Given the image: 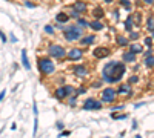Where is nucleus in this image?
I'll return each mask as SVG.
<instances>
[{
  "label": "nucleus",
  "mask_w": 154,
  "mask_h": 138,
  "mask_svg": "<svg viewBox=\"0 0 154 138\" xmlns=\"http://www.w3.org/2000/svg\"><path fill=\"white\" fill-rule=\"evenodd\" d=\"M37 129H39V120H37V115H34V127H32V135H37Z\"/></svg>",
  "instance_id": "35"
},
{
  "label": "nucleus",
  "mask_w": 154,
  "mask_h": 138,
  "mask_svg": "<svg viewBox=\"0 0 154 138\" xmlns=\"http://www.w3.org/2000/svg\"><path fill=\"white\" fill-rule=\"evenodd\" d=\"M105 138H111V137H105Z\"/></svg>",
  "instance_id": "52"
},
{
  "label": "nucleus",
  "mask_w": 154,
  "mask_h": 138,
  "mask_svg": "<svg viewBox=\"0 0 154 138\" xmlns=\"http://www.w3.org/2000/svg\"><path fill=\"white\" fill-rule=\"evenodd\" d=\"M137 126H139V123L134 120V121H133V130H136V129H137Z\"/></svg>",
  "instance_id": "45"
},
{
  "label": "nucleus",
  "mask_w": 154,
  "mask_h": 138,
  "mask_svg": "<svg viewBox=\"0 0 154 138\" xmlns=\"http://www.w3.org/2000/svg\"><path fill=\"white\" fill-rule=\"evenodd\" d=\"M117 91H116V87H112V86H108V87H105L102 89V92H100V101L103 103V105H111V103H114L117 100Z\"/></svg>",
  "instance_id": "5"
},
{
  "label": "nucleus",
  "mask_w": 154,
  "mask_h": 138,
  "mask_svg": "<svg viewBox=\"0 0 154 138\" xmlns=\"http://www.w3.org/2000/svg\"><path fill=\"white\" fill-rule=\"evenodd\" d=\"M153 43H154V40H153L151 36H148V37L143 38V45H145L146 48H153Z\"/></svg>",
  "instance_id": "31"
},
{
  "label": "nucleus",
  "mask_w": 154,
  "mask_h": 138,
  "mask_svg": "<svg viewBox=\"0 0 154 138\" xmlns=\"http://www.w3.org/2000/svg\"><path fill=\"white\" fill-rule=\"evenodd\" d=\"M139 81H140V77L137 74H134V75H131V77H128V81L126 83H130V85H137Z\"/></svg>",
  "instance_id": "27"
},
{
  "label": "nucleus",
  "mask_w": 154,
  "mask_h": 138,
  "mask_svg": "<svg viewBox=\"0 0 154 138\" xmlns=\"http://www.w3.org/2000/svg\"><path fill=\"white\" fill-rule=\"evenodd\" d=\"M0 40H2L5 45H6V41H8V38H6V36H5V32H3V31H0Z\"/></svg>",
  "instance_id": "39"
},
{
  "label": "nucleus",
  "mask_w": 154,
  "mask_h": 138,
  "mask_svg": "<svg viewBox=\"0 0 154 138\" xmlns=\"http://www.w3.org/2000/svg\"><path fill=\"white\" fill-rule=\"evenodd\" d=\"M83 57V51L80 48H71V49L66 52V58L71 61H80Z\"/></svg>",
  "instance_id": "9"
},
{
  "label": "nucleus",
  "mask_w": 154,
  "mask_h": 138,
  "mask_svg": "<svg viewBox=\"0 0 154 138\" xmlns=\"http://www.w3.org/2000/svg\"><path fill=\"white\" fill-rule=\"evenodd\" d=\"M125 74H126V65L123 61L110 60L102 68V80H103V83H108V85H117V83H120Z\"/></svg>",
  "instance_id": "1"
},
{
  "label": "nucleus",
  "mask_w": 154,
  "mask_h": 138,
  "mask_svg": "<svg viewBox=\"0 0 154 138\" xmlns=\"http://www.w3.org/2000/svg\"><path fill=\"white\" fill-rule=\"evenodd\" d=\"M88 28H91V29L92 31H102V29H105V25H103V22H102V20H92V22H90V26Z\"/></svg>",
  "instance_id": "17"
},
{
  "label": "nucleus",
  "mask_w": 154,
  "mask_h": 138,
  "mask_svg": "<svg viewBox=\"0 0 154 138\" xmlns=\"http://www.w3.org/2000/svg\"><path fill=\"white\" fill-rule=\"evenodd\" d=\"M143 65L148 69H154V54L150 55V57H145L143 58Z\"/></svg>",
  "instance_id": "21"
},
{
  "label": "nucleus",
  "mask_w": 154,
  "mask_h": 138,
  "mask_svg": "<svg viewBox=\"0 0 154 138\" xmlns=\"http://www.w3.org/2000/svg\"><path fill=\"white\" fill-rule=\"evenodd\" d=\"M146 28H148L150 32L154 29V17H148V18H146Z\"/></svg>",
  "instance_id": "30"
},
{
  "label": "nucleus",
  "mask_w": 154,
  "mask_h": 138,
  "mask_svg": "<svg viewBox=\"0 0 154 138\" xmlns=\"http://www.w3.org/2000/svg\"><path fill=\"white\" fill-rule=\"evenodd\" d=\"M103 2H105V3H112L114 0H103Z\"/></svg>",
  "instance_id": "49"
},
{
  "label": "nucleus",
  "mask_w": 154,
  "mask_h": 138,
  "mask_svg": "<svg viewBox=\"0 0 154 138\" xmlns=\"http://www.w3.org/2000/svg\"><path fill=\"white\" fill-rule=\"evenodd\" d=\"M136 138H143L142 135H136Z\"/></svg>",
  "instance_id": "51"
},
{
  "label": "nucleus",
  "mask_w": 154,
  "mask_h": 138,
  "mask_svg": "<svg viewBox=\"0 0 154 138\" xmlns=\"http://www.w3.org/2000/svg\"><path fill=\"white\" fill-rule=\"evenodd\" d=\"M151 37H153V40H154V29L151 31Z\"/></svg>",
  "instance_id": "50"
},
{
  "label": "nucleus",
  "mask_w": 154,
  "mask_h": 138,
  "mask_svg": "<svg viewBox=\"0 0 154 138\" xmlns=\"http://www.w3.org/2000/svg\"><path fill=\"white\" fill-rule=\"evenodd\" d=\"M16 129H17V124L12 123V124H11V130H16Z\"/></svg>",
  "instance_id": "48"
},
{
  "label": "nucleus",
  "mask_w": 154,
  "mask_h": 138,
  "mask_svg": "<svg viewBox=\"0 0 154 138\" xmlns=\"http://www.w3.org/2000/svg\"><path fill=\"white\" fill-rule=\"evenodd\" d=\"M91 14L96 20H102V17H105V9L100 8V6H96V8H92Z\"/></svg>",
  "instance_id": "19"
},
{
  "label": "nucleus",
  "mask_w": 154,
  "mask_h": 138,
  "mask_svg": "<svg viewBox=\"0 0 154 138\" xmlns=\"http://www.w3.org/2000/svg\"><path fill=\"white\" fill-rule=\"evenodd\" d=\"M120 3H122L123 9H126V11H131L133 9V3L130 2V0H120Z\"/></svg>",
  "instance_id": "29"
},
{
  "label": "nucleus",
  "mask_w": 154,
  "mask_h": 138,
  "mask_svg": "<svg viewBox=\"0 0 154 138\" xmlns=\"http://www.w3.org/2000/svg\"><path fill=\"white\" fill-rule=\"evenodd\" d=\"M79 41H80V45H82V46H91L96 41V36H94V34H88V36H83Z\"/></svg>",
  "instance_id": "13"
},
{
  "label": "nucleus",
  "mask_w": 154,
  "mask_h": 138,
  "mask_svg": "<svg viewBox=\"0 0 154 138\" xmlns=\"http://www.w3.org/2000/svg\"><path fill=\"white\" fill-rule=\"evenodd\" d=\"M22 65L26 71H31V61L28 58V51L26 49H22Z\"/></svg>",
  "instance_id": "18"
},
{
  "label": "nucleus",
  "mask_w": 154,
  "mask_h": 138,
  "mask_svg": "<svg viewBox=\"0 0 154 138\" xmlns=\"http://www.w3.org/2000/svg\"><path fill=\"white\" fill-rule=\"evenodd\" d=\"M131 18H133V23H134L136 26H140L142 25V14L140 12H134L131 16Z\"/></svg>",
  "instance_id": "22"
},
{
  "label": "nucleus",
  "mask_w": 154,
  "mask_h": 138,
  "mask_svg": "<svg viewBox=\"0 0 154 138\" xmlns=\"http://www.w3.org/2000/svg\"><path fill=\"white\" fill-rule=\"evenodd\" d=\"M37 69L42 75H52L56 72V63L49 57H39L37 60Z\"/></svg>",
  "instance_id": "2"
},
{
  "label": "nucleus",
  "mask_w": 154,
  "mask_h": 138,
  "mask_svg": "<svg viewBox=\"0 0 154 138\" xmlns=\"http://www.w3.org/2000/svg\"><path fill=\"white\" fill-rule=\"evenodd\" d=\"M102 107H103V103L97 98H94V97H88L82 105L83 110H100Z\"/></svg>",
  "instance_id": "7"
},
{
  "label": "nucleus",
  "mask_w": 154,
  "mask_h": 138,
  "mask_svg": "<svg viewBox=\"0 0 154 138\" xmlns=\"http://www.w3.org/2000/svg\"><path fill=\"white\" fill-rule=\"evenodd\" d=\"M130 46V52H133V54H142L143 52V45H140V43H137V41H133V43H130L128 45Z\"/></svg>",
  "instance_id": "16"
},
{
  "label": "nucleus",
  "mask_w": 154,
  "mask_h": 138,
  "mask_svg": "<svg viewBox=\"0 0 154 138\" xmlns=\"http://www.w3.org/2000/svg\"><path fill=\"white\" fill-rule=\"evenodd\" d=\"M111 55V49L106 46H97L92 49V57L97 58V60H102V58H108Z\"/></svg>",
  "instance_id": "8"
},
{
  "label": "nucleus",
  "mask_w": 154,
  "mask_h": 138,
  "mask_svg": "<svg viewBox=\"0 0 154 138\" xmlns=\"http://www.w3.org/2000/svg\"><path fill=\"white\" fill-rule=\"evenodd\" d=\"M72 72H74L76 77H80V78H83L88 75V68H86L85 65H76V66H72Z\"/></svg>",
  "instance_id": "11"
},
{
  "label": "nucleus",
  "mask_w": 154,
  "mask_h": 138,
  "mask_svg": "<svg viewBox=\"0 0 154 138\" xmlns=\"http://www.w3.org/2000/svg\"><path fill=\"white\" fill-rule=\"evenodd\" d=\"M71 8L74 9L76 12H79V14H83L86 11V3L83 2V0H77L74 5H71Z\"/></svg>",
  "instance_id": "15"
},
{
  "label": "nucleus",
  "mask_w": 154,
  "mask_h": 138,
  "mask_svg": "<svg viewBox=\"0 0 154 138\" xmlns=\"http://www.w3.org/2000/svg\"><path fill=\"white\" fill-rule=\"evenodd\" d=\"M69 20L71 17L68 16V12H65V11H60L56 14V22L60 23V25H66V23H69Z\"/></svg>",
  "instance_id": "12"
},
{
  "label": "nucleus",
  "mask_w": 154,
  "mask_h": 138,
  "mask_svg": "<svg viewBox=\"0 0 154 138\" xmlns=\"http://www.w3.org/2000/svg\"><path fill=\"white\" fill-rule=\"evenodd\" d=\"M146 5H154V0H143Z\"/></svg>",
  "instance_id": "47"
},
{
  "label": "nucleus",
  "mask_w": 154,
  "mask_h": 138,
  "mask_svg": "<svg viewBox=\"0 0 154 138\" xmlns=\"http://www.w3.org/2000/svg\"><path fill=\"white\" fill-rule=\"evenodd\" d=\"M83 32L85 29L80 28L79 25H68L63 29V37L66 41H77L83 37Z\"/></svg>",
  "instance_id": "3"
},
{
  "label": "nucleus",
  "mask_w": 154,
  "mask_h": 138,
  "mask_svg": "<svg viewBox=\"0 0 154 138\" xmlns=\"http://www.w3.org/2000/svg\"><path fill=\"white\" fill-rule=\"evenodd\" d=\"M76 25H79L80 28H83V29H85V28L90 26V22L86 18H83V17H79V18H76Z\"/></svg>",
  "instance_id": "23"
},
{
  "label": "nucleus",
  "mask_w": 154,
  "mask_h": 138,
  "mask_svg": "<svg viewBox=\"0 0 154 138\" xmlns=\"http://www.w3.org/2000/svg\"><path fill=\"white\" fill-rule=\"evenodd\" d=\"M25 6L26 8H36V3H32V2H29V0H25Z\"/></svg>",
  "instance_id": "38"
},
{
  "label": "nucleus",
  "mask_w": 154,
  "mask_h": 138,
  "mask_svg": "<svg viewBox=\"0 0 154 138\" xmlns=\"http://www.w3.org/2000/svg\"><path fill=\"white\" fill-rule=\"evenodd\" d=\"M116 43H117L119 46L125 48V46L130 45V40H128V37H125V36H117V37H116Z\"/></svg>",
  "instance_id": "20"
},
{
  "label": "nucleus",
  "mask_w": 154,
  "mask_h": 138,
  "mask_svg": "<svg viewBox=\"0 0 154 138\" xmlns=\"http://www.w3.org/2000/svg\"><path fill=\"white\" fill-rule=\"evenodd\" d=\"M9 41H11V43H17V37L14 36V34H9Z\"/></svg>",
  "instance_id": "42"
},
{
  "label": "nucleus",
  "mask_w": 154,
  "mask_h": 138,
  "mask_svg": "<svg viewBox=\"0 0 154 138\" xmlns=\"http://www.w3.org/2000/svg\"><path fill=\"white\" fill-rule=\"evenodd\" d=\"M74 94H76L77 97H80V95H83V94H86V87H85V86H80V87H77Z\"/></svg>",
  "instance_id": "34"
},
{
  "label": "nucleus",
  "mask_w": 154,
  "mask_h": 138,
  "mask_svg": "<svg viewBox=\"0 0 154 138\" xmlns=\"http://www.w3.org/2000/svg\"><path fill=\"white\" fill-rule=\"evenodd\" d=\"M125 106L123 105H116V106H111V112H119V110H123Z\"/></svg>",
  "instance_id": "36"
},
{
  "label": "nucleus",
  "mask_w": 154,
  "mask_h": 138,
  "mask_svg": "<svg viewBox=\"0 0 154 138\" xmlns=\"http://www.w3.org/2000/svg\"><path fill=\"white\" fill-rule=\"evenodd\" d=\"M77 98H79V97L76 94H72L71 97H68V98H66V100H68V106H71V107L77 106Z\"/></svg>",
  "instance_id": "26"
},
{
  "label": "nucleus",
  "mask_w": 154,
  "mask_h": 138,
  "mask_svg": "<svg viewBox=\"0 0 154 138\" xmlns=\"http://www.w3.org/2000/svg\"><path fill=\"white\" fill-rule=\"evenodd\" d=\"M45 32L48 34V36H52V34L56 32V29H54V26H52V25H46L45 26Z\"/></svg>",
  "instance_id": "33"
},
{
  "label": "nucleus",
  "mask_w": 154,
  "mask_h": 138,
  "mask_svg": "<svg viewBox=\"0 0 154 138\" xmlns=\"http://www.w3.org/2000/svg\"><path fill=\"white\" fill-rule=\"evenodd\" d=\"M48 57L52 60H63V58H66V49L62 45L51 43V45H48Z\"/></svg>",
  "instance_id": "4"
},
{
  "label": "nucleus",
  "mask_w": 154,
  "mask_h": 138,
  "mask_svg": "<svg viewBox=\"0 0 154 138\" xmlns=\"http://www.w3.org/2000/svg\"><path fill=\"white\" fill-rule=\"evenodd\" d=\"M32 110H34V115H39V109H37V105H36V103L32 105Z\"/></svg>",
  "instance_id": "44"
},
{
  "label": "nucleus",
  "mask_w": 154,
  "mask_h": 138,
  "mask_svg": "<svg viewBox=\"0 0 154 138\" xmlns=\"http://www.w3.org/2000/svg\"><path fill=\"white\" fill-rule=\"evenodd\" d=\"M140 38V32L139 31H130V34H128V40L130 41H137Z\"/></svg>",
  "instance_id": "25"
},
{
  "label": "nucleus",
  "mask_w": 154,
  "mask_h": 138,
  "mask_svg": "<svg viewBox=\"0 0 154 138\" xmlns=\"http://www.w3.org/2000/svg\"><path fill=\"white\" fill-rule=\"evenodd\" d=\"M154 54V51H153V48H146V51H143L142 52V55H143V58L145 57H150V55H153Z\"/></svg>",
  "instance_id": "37"
},
{
  "label": "nucleus",
  "mask_w": 154,
  "mask_h": 138,
  "mask_svg": "<svg viewBox=\"0 0 154 138\" xmlns=\"http://www.w3.org/2000/svg\"><path fill=\"white\" fill-rule=\"evenodd\" d=\"M114 17H116L117 20L120 18V12H119V9H116V11H114Z\"/></svg>",
  "instance_id": "46"
},
{
  "label": "nucleus",
  "mask_w": 154,
  "mask_h": 138,
  "mask_svg": "<svg viewBox=\"0 0 154 138\" xmlns=\"http://www.w3.org/2000/svg\"><path fill=\"white\" fill-rule=\"evenodd\" d=\"M74 92H76V87L74 86H71V85H62L60 87H57L56 91H54V97H56V100L63 101V100L68 98V97H71Z\"/></svg>",
  "instance_id": "6"
},
{
  "label": "nucleus",
  "mask_w": 154,
  "mask_h": 138,
  "mask_svg": "<svg viewBox=\"0 0 154 138\" xmlns=\"http://www.w3.org/2000/svg\"><path fill=\"white\" fill-rule=\"evenodd\" d=\"M56 127H57L59 130H63V129H65V124H63L62 121H57V123H56Z\"/></svg>",
  "instance_id": "40"
},
{
  "label": "nucleus",
  "mask_w": 154,
  "mask_h": 138,
  "mask_svg": "<svg viewBox=\"0 0 154 138\" xmlns=\"http://www.w3.org/2000/svg\"><path fill=\"white\" fill-rule=\"evenodd\" d=\"M133 26H134V23H133V18H131V16L125 20V23H123V28H125V31L126 32H130V31H133Z\"/></svg>",
  "instance_id": "24"
},
{
  "label": "nucleus",
  "mask_w": 154,
  "mask_h": 138,
  "mask_svg": "<svg viewBox=\"0 0 154 138\" xmlns=\"http://www.w3.org/2000/svg\"><path fill=\"white\" fill-rule=\"evenodd\" d=\"M117 95H126L130 98V97H133V89H131V85L130 83H119L117 86Z\"/></svg>",
  "instance_id": "10"
},
{
  "label": "nucleus",
  "mask_w": 154,
  "mask_h": 138,
  "mask_svg": "<svg viewBox=\"0 0 154 138\" xmlns=\"http://www.w3.org/2000/svg\"><path fill=\"white\" fill-rule=\"evenodd\" d=\"M69 135H71V130H66V129H63V132H62V134H60L59 137H60V138H62V137H69Z\"/></svg>",
  "instance_id": "41"
},
{
  "label": "nucleus",
  "mask_w": 154,
  "mask_h": 138,
  "mask_svg": "<svg viewBox=\"0 0 154 138\" xmlns=\"http://www.w3.org/2000/svg\"><path fill=\"white\" fill-rule=\"evenodd\" d=\"M111 118L112 120H125V118H128V115H126V114H116V112H112L111 114Z\"/></svg>",
  "instance_id": "28"
},
{
  "label": "nucleus",
  "mask_w": 154,
  "mask_h": 138,
  "mask_svg": "<svg viewBox=\"0 0 154 138\" xmlns=\"http://www.w3.org/2000/svg\"><path fill=\"white\" fill-rule=\"evenodd\" d=\"M136 54H133V52H130V51H126V52H123V55H122V61L123 63H130V65H133V63H136Z\"/></svg>",
  "instance_id": "14"
},
{
  "label": "nucleus",
  "mask_w": 154,
  "mask_h": 138,
  "mask_svg": "<svg viewBox=\"0 0 154 138\" xmlns=\"http://www.w3.org/2000/svg\"><path fill=\"white\" fill-rule=\"evenodd\" d=\"M103 86V80H96L94 83H91V87L92 89H100Z\"/></svg>",
  "instance_id": "32"
},
{
  "label": "nucleus",
  "mask_w": 154,
  "mask_h": 138,
  "mask_svg": "<svg viewBox=\"0 0 154 138\" xmlns=\"http://www.w3.org/2000/svg\"><path fill=\"white\" fill-rule=\"evenodd\" d=\"M5 95H6V89H3L2 92H0V103L3 101V98H5Z\"/></svg>",
  "instance_id": "43"
}]
</instances>
